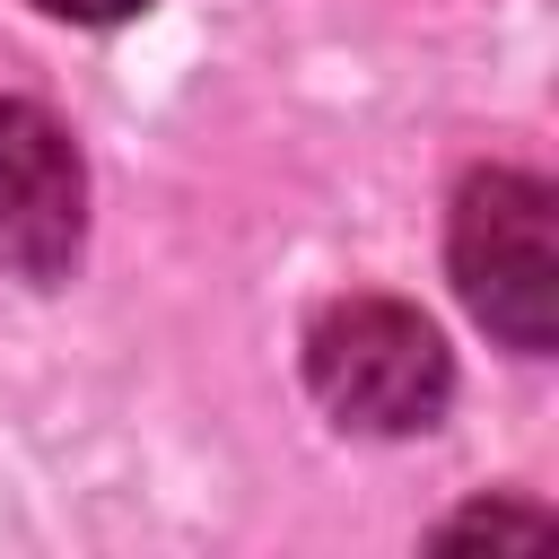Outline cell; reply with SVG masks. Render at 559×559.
I'll return each instance as SVG.
<instances>
[{
  "label": "cell",
  "instance_id": "6da1fadb",
  "mask_svg": "<svg viewBox=\"0 0 559 559\" xmlns=\"http://www.w3.org/2000/svg\"><path fill=\"white\" fill-rule=\"evenodd\" d=\"M445 262L463 306L507 341V349H550L559 341V201L524 166H480L454 192Z\"/></svg>",
  "mask_w": 559,
  "mask_h": 559
},
{
  "label": "cell",
  "instance_id": "7a4b0ae2",
  "mask_svg": "<svg viewBox=\"0 0 559 559\" xmlns=\"http://www.w3.org/2000/svg\"><path fill=\"white\" fill-rule=\"evenodd\" d=\"M306 384L341 428L419 437L454 393V358L437 323L402 297H332L306 332Z\"/></svg>",
  "mask_w": 559,
  "mask_h": 559
},
{
  "label": "cell",
  "instance_id": "3957f363",
  "mask_svg": "<svg viewBox=\"0 0 559 559\" xmlns=\"http://www.w3.org/2000/svg\"><path fill=\"white\" fill-rule=\"evenodd\" d=\"M87 245V166L70 148V131L26 105V96H0V271L9 280H70Z\"/></svg>",
  "mask_w": 559,
  "mask_h": 559
},
{
  "label": "cell",
  "instance_id": "277c9868",
  "mask_svg": "<svg viewBox=\"0 0 559 559\" xmlns=\"http://www.w3.org/2000/svg\"><path fill=\"white\" fill-rule=\"evenodd\" d=\"M35 9L79 17V26H114V17H131V9H148V0H35Z\"/></svg>",
  "mask_w": 559,
  "mask_h": 559
},
{
  "label": "cell",
  "instance_id": "5b68a950",
  "mask_svg": "<svg viewBox=\"0 0 559 559\" xmlns=\"http://www.w3.org/2000/svg\"><path fill=\"white\" fill-rule=\"evenodd\" d=\"M454 533H542V515H489V507H472V515L445 524V542H454Z\"/></svg>",
  "mask_w": 559,
  "mask_h": 559
}]
</instances>
